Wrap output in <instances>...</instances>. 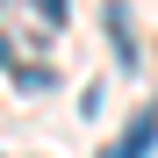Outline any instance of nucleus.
I'll return each mask as SVG.
<instances>
[{
  "label": "nucleus",
  "instance_id": "nucleus-1",
  "mask_svg": "<svg viewBox=\"0 0 158 158\" xmlns=\"http://www.w3.org/2000/svg\"><path fill=\"white\" fill-rule=\"evenodd\" d=\"M151 144H158V101L129 115V137H122V144H108V158H144Z\"/></svg>",
  "mask_w": 158,
  "mask_h": 158
},
{
  "label": "nucleus",
  "instance_id": "nucleus-2",
  "mask_svg": "<svg viewBox=\"0 0 158 158\" xmlns=\"http://www.w3.org/2000/svg\"><path fill=\"white\" fill-rule=\"evenodd\" d=\"M101 22H108L115 58H122V65H137V29H129V7H122V0H108V7H101Z\"/></svg>",
  "mask_w": 158,
  "mask_h": 158
},
{
  "label": "nucleus",
  "instance_id": "nucleus-3",
  "mask_svg": "<svg viewBox=\"0 0 158 158\" xmlns=\"http://www.w3.org/2000/svg\"><path fill=\"white\" fill-rule=\"evenodd\" d=\"M15 86H22V94H50V86H58V72H43V65H29V72H15Z\"/></svg>",
  "mask_w": 158,
  "mask_h": 158
},
{
  "label": "nucleus",
  "instance_id": "nucleus-4",
  "mask_svg": "<svg viewBox=\"0 0 158 158\" xmlns=\"http://www.w3.org/2000/svg\"><path fill=\"white\" fill-rule=\"evenodd\" d=\"M36 7H43V22H65V0H36Z\"/></svg>",
  "mask_w": 158,
  "mask_h": 158
}]
</instances>
